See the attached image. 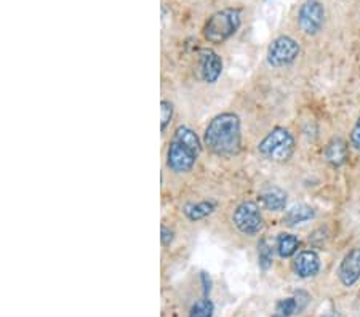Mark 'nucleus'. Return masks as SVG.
<instances>
[{
    "instance_id": "3",
    "label": "nucleus",
    "mask_w": 360,
    "mask_h": 317,
    "mask_svg": "<svg viewBox=\"0 0 360 317\" xmlns=\"http://www.w3.org/2000/svg\"><path fill=\"white\" fill-rule=\"evenodd\" d=\"M242 23V10L235 7L221 8L206 19L202 32H204V38L206 42L213 43V45H221L240 31Z\"/></svg>"
},
{
    "instance_id": "19",
    "label": "nucleus",
    "mask_w": 360,
    "mask_h": 317,
    "mask_svg": "<svg viewBox=\"0 0 360 317\" xmlns=\"http://www.w3.org/2000/svg\"><path fill=\"white\" fill-rule=\"evenodd\" d=\"M175 117V104L170 99L160 101V130L162 133L167 132V128L170 127L171 120Z\"/></svg>"
},
{
    "instance_id": "1",
    "label": "nucleus",
    "mask_w": 360,
    "mask_h": 317,
    "mask_svg": "<svg viewBox=\"0 0 360 317\" xmlns=\"http://www.w3.org/2000/svg\"><path fill=\"white\" fill-rule=\"evenodd\" d=\"M204 146L218 157H232L242 148V122L235 113L216 114L205 127Z\"/></svg>"
},
{
    "instance_id": "12",
    "label": "nucleus",
    "mask_w": 360,
    "mask_h": 317,
    "mask_svg": "<svg viewBox=\"0 0 360 317\" xmlns=\"http://www.w3.org/2000/svg\"><path fill=\"white\" fill-rule=\"evenodd\" d=\"M348 156H349V146L344 139L333 138L326 143L324 157L331 167L344 165L346 161H348Z\"/></svg>"
},
{
    "instance_id": "2",
    "label": "nucleus",
    "mask_w": 360,
    "mask_h": 317,
    "mask_svg": "<svg viewBox=\"0 0 360 317\" xmlns=\"http://www.w3.org/2000/svg\"><path fill=\"white\" fill-rule=\"evenodd\" d=\"M202 154V141L195 130L180 125L171 134L165 151L167 170L176 176H184L194 170Z\"/></svg>"
},
{
    "instance_id": "8",
    "label": "nucleus",
    "mask_w": 360,
    "mask_h": 317,
    "mask_svg": "<svg viewBox=\"0 0 360 317\" xmlns=\"http://www.w3.org/2000/svg\"><path fill=\"white\" fill-rule=\"evenodd\" d=\"M224 62L223 58L219 56L218 51H215L213 48L204 47L199 50V74L200 79L205 84L213 85L219 80V77L223 75Z\"/></svg>"
},
{
    "instance_id": "9",
    "label": "nucleus",
    "mask_w": 360,
    "mask_h": 317,
    "mask_svg": "<svg viewBox=\"0 0 360 317\" xmlns=\"http://www.w3.org/2000/svg\"><path fill=\"white\" fill-rule=\"evenodd\" d=\"M338 277L346 288L354 287L360 281V247L350 248L344 255L338 268Z\"/></svg>"
},
{
    "instance_id": "24",
    "label": "nucleus",
    "mask_w": 360,
    "mask_h": 317,
    "mask_svg": "<svg viewBox=\"0 0 360 317\" xmlns=\"http://www.w3.org/2000/svg\"><path fill=\"white\" fill-rule=\"evenodd\" d=\"M325 317H338L336 314H328V316H325Z\"/></svg>"
},
{
    "instance_id": "13",
    "label": "nucleus",
    "mask_w": 360,
    "mask_h": 317,
    "mask_svg": "<svg viewBox=\"0 0 360 317\" xmlns=\"http://www.w3.org/2000/svg\"><path fill=\"white\" fill-rule=\"evenodd\" d=\"M259 200L269 211H282L287 207V192L278 186H267L259 192Z\"/></svg>"
},
{
    "instance_id": "14",
    "label": "nucleus",
    "mask_w": 360,
    "mask_h": 317,
    "mask_svg": "<svg viewBox=\"0 0 360 317\" xmlns=\"http://www.w3.org/2000/svg\"><path fill=\"white\" fill-rule=\"evenodd\" d=\"M314 218H315V210L312 209L311 205L298 204V205H293L290 210H287L285 216H283V224L298 226Z\"/></svg>"
},
{
    "instance_id": "21",
    "label": "nucleus",
    "mask_w": 360,
    "mask_h": 317,
    "mask_svg": "<svg viewBox=\"0 0 360 317\" xmlns=\"http://www.w3.org/2000/svg\"><path fill=\"white\" fill-rule=\"evenodd\" d=\"M349 141H350V146H352L355 151L360 152V117L355 120L354 127H352V130H350Z\"/></svg>"
},
{
    "instance_id": "18",
    "label": "nucleus",
    "mask_w": 360,
    "mask_h": 317,
    "mask_svg": "<svg viewBox=\"0 0 360 317\" xmlns=\"http://www.w3.org/2000/svg\"><path fill=\"white\" fill-rule=\"evenodd\" d=\"M298 314V305L295 296L283 298L276 305V311H274L272 317H291Z\"/></svg>"
},
{
    "instance_id": "11",
    "label": "nucleus",
    "mask_w": 360,
    "mask_h": 317,
    "mask_svg": "<svg viewBox=\"0 0 360 317\" xmlns=\"http://www.w3.org/2000/svg\"><path fill=\"white\" fill-rule=\"evenodd\" d=\"M293 269L301 279L314 277L320 271V258L314 250H301L293 261Z\"/></svg>"
},
{
    "instance_id": "5",
    "label": "nucleus",
    "mask_w": 360,
    "mask_h": 317,
    "mask_svg": "<svg viewBox=\"0 0 360 317\" xmlns=\"http://www.w3.org/2000/svg\"><path fill=\"white\" fill-rule=\"evenodd\" d=\"M230 223L239 234L247 235V237H254V235L261 234L264 229L261 209L253 200H243L235 205L232 215H230Z\"/></svg>"
},
{
    "instance_id": "15",
    "label": "nucleus",
    "mask_w": 360,
    "mask_h": 317,
    "mask_svg": "<svg viewBox=\"0 0 360 317\" xmlns=\"http://www.w3.org/2000/svg\"><path fill=\"white\" fill-rule=\"evenodd\" d=\"M300 248V239L295 234L280 233L276 240V250L280 258H291Z\"/></svg>"
},
{
    "instance_id": "17",
    "label": "nucleus",
    "mask_w": 360,
    "mask_h": 317,
    "mask_svg": "<svg viewBox=\"0 0 360 317\" xmlns=\"http://www.w3.org/2000/svg\"><path fill=\"white\" fill-rule=\"evenodd\" d=\"M215 306L208 296L195 301L189 311V317H213Z\"/></svg>"
},
{
    "instance_id": "22",
    "label": "nucleus",
    "mask_w": 360,
    "mask_h": 317,
    "mask_svg": "<svg viewBox=\"0 0 360 317\" xmlns=\"http://www.w3.org/2000/svg\"><path fill=\"white\" fill-rule=\"evenodd\" d=\"M293 296H295V300H296V305H298V314H300V312H301V311H304V309H306V306L309 305L311 296H309V293L304 292V290L296 292Z\"/></svg>"
},
{
    "instance_id": "10",
    "label": "nucleus",
    "mask_w": 360,
    "mask_h": 317,
    "mask_svg": "<svg viewBox=\"0 0 360 317\" xmlns=\"http://www.w3.org/2000/svg\"><path fill=\"white\" fill-rule=\"evenodd\" d=\"M218 209V202L213 199H202V200H191L182 205V215L191 223H199L211 216Z\"/></svg>"
},
{
    "instance_id": "23",
    "label": "nucleus",
    "mask_w": 360,
    "mask_h": 317,
    "mask_svg": "<svg viewBox=\"0 0 360 317\" xmlns=\"http://www.w3.org/2000/svg\"><path fill=\"white\" fill-rule=\"evenodd\" d=\"M200 279H202V283H204V293H205V296H208V293H210V290H211V279H210V276H208V274H206V272H202Z\"/></svg>"
},
{
    "instance_id": "7",
    "label": "nucleus",
    "mask_w": 360,
    "mask_h": 317,
    "mask_svg": "<svg viewBox=\"0 0 360 317\" xmlns=\"http://www.w3.org/2000/svg\"><path fill=\"white\" fill-rule=\"evenodd\" d=\"M298 26L306 36H317L325 26V7L319 0H304L298 10Z\"/></svg>"
},
{
    "instance_id": "6",
    "label": "nucleus",
    "mask_w": 360,
    "mask_h": 317,
    "mask_svg": "<svg viewBox=\"0 0 360 317\" xmlns=\"http://www.w3.org/2000/svg\"><path fill=\"white\" fill-rule=\"evenodd\" d=\"M301 47L290 36H278L269 43L266 51V61L271 67H287L298 60Z\"/></svg>"
},
{
    "instance_id": "20",
    "label": "nucleus",
    "mask_w": 360,
    "mask_h": 317,
    "mask_svg": "<svg viewBox=\"0 0 360 317\" xmlns=\"http://www.w3.org/2000/svg\"><path fill=\"white\" fill-rule=\"evenodd\" d=\"M175 229L170 228V226L163 224L162 226V231H160V240H162V247H170L173 244V240H175Z\"/></svg>"
},
{
    "instance_id": "4",
    "label": "nucleus",
    "mask_w": 360,
    "mask_h": 317,
    "mask_svg": "<svg viewBox=\"0 0 360 317\" xmlns=\"http://www.w3.org/2000/svg\"><path fill=\"white\" fill-rule=\"evenodd\" d=\"M258 152L266 161L283 163L290 161L293 152H295V138L287 128L274 127L258 143Z\"/></svg>"
},
{
    "instance_id": "16",
    "label": "nucleus",
    "mask_w": 360,
    "mask_h": 317,
    "mask_svg": "<svg viewBox=\"0 0 360 317\" xmlns=\"http://www.w3.org/2000/svg\"><path fill=\"white\" fill-rule=\"evenodd\" d=\"M274 263V247L269 244V240L263 239L258 244V264L263 271H267Z\"/></svg>"
}]
</instances>
